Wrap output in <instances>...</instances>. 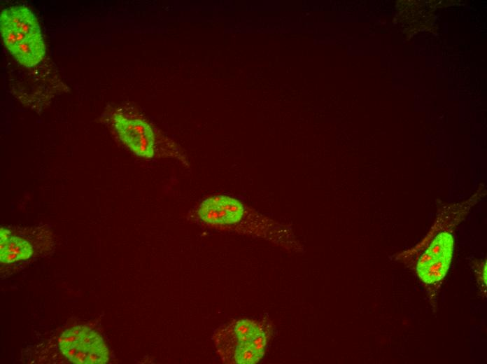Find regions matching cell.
Masks as SVG:
<instances>
[{
	"mask_svg": "<svg viewBox=\"0 0 487 364\" xmlns=\"http://www.w3.org/2000/svg\"><path fill=\"white\" fill-rule=\"evenodd\" d=\"M0 29L8 50L25 38L41 33L36 17L25 6L3 10L0 15Z\"/></svg>",
	"mask_w": 487,
	"mask_h": 364,
	"instance_id": "obj_6",
	"label": "cell"
},
{
	"mask_svg": "<svg viewBox=\"0 0 487 364\" xmlns=\"http://www.w3.org/2000/svg\"><path fill=\"white\" fill-rule=\"evenodd\" d=\"M271 333L268 321L238 319L216 330L213 340L223 362L254 364L264 356Z\"/></svg>",
	"mask_w": 487,
	"mask_h": 364,
	"instance_id": "obj_2",
	"label": "cell"
},
{
	"mask_svg": "<svg viewBox=\"0 0 487 364\" xmlns=\"http://www.w3.org/2000/svg\"><path fill=\"white\" fill-rule=\"evenodd\" d=\"M33 254L31 244L22 237L13 236L5 228L0 230V260L5 264L29 259Z\"/></svg>",
	"mask_w": 487,
	"mask_h": 364,
	"instance_id": "obj_7",
	"label": "cell"
},
{
	"mask_svg": "<svg viewBox=\"0 0 487 364\" xmlns=\"http://www.w3.org/2000/svg\"><path fill=\"white\" fill-rule=\"evenodd\" d=\"M477 269L475 270L476 273L479 274L477 277L479 278V283L482 284V288L485 289L486 288V261H482L477 264Z\"/></svg>",
	"mask_w": 487,
	"mask_h": 364,
	"instance_id": "obj_9",
	"label": "cell"
},
{
	"mask_svg": "<svg viewBox=\"0 0 487 364\" xmlns=\"http://www.w3.org/2000/svg\"><path fill=\"white\" fill-rule=\"evenodd\" d=\"M486 193L484 188L478 190L467 200L451 204L442 209L429 232L421 244L411 251H423L417 255L416 271L419 279L426 285L440 282L446 276L453 256L456 227L469 209Z\"/></svg>",
	"mask_w": 487,
	"mask_h": 364,
	"instance_id": "obj_1",
	"label": "cell"
},
{
	"mask_svg": "<svg viewBox=\"0 0 487 364\" xmlns=\"http://www.w3.org/2000/svg\"><path fill=\"white\" fill-rule=\"evenodd\" d=\"M62 354L76 364H104L109 353L101 336L94 330L76 326L64 330L59 338Z\"/></svg>",
	"mask_w": 487,
	"mask_h": 364,
	"instance_id": "obj_4",
	"label": "cell"
},
{
	"mask_svg": "<svg viewBox=\"0 0 487 364\" xmlns=\"http://www.w3.org/2000/svg\"><path fill=\"white\" fill-rule=\"evenodd\" d=\"M8 50L21 64L31 67L39 63L45 54V45L41 34L29 36Z\"/></svg>",
	"mask_w": 487,
	"mask_h": 364,
	"instance_id": "obj_8",
	"label": "cell"
},
{
	"mask_svg": "<svg viewBox=\"0 0 487 364\" xmlns=\"http://www.w3.org/2000/svg\"><path fill=\"white\" fill-rule=\"evenodd\" d=\"M111 124L122 143L136 155L145 159L174 158L189 167L181 148L171 139L159 134L139 115L118 110L112 114Z\"/></svg>",
	"mask_w": 487,
	"mask_h": 364,
	"instance_id": "obj_3",
	"label": "cell"
},
{
	"mask_svg": "<svg viewBox=\"0 0 487 364\" xmlns=\"http://www.w3.org/2000/svg\"><path fill=\"white\" fill-rule=\"evenodd\" d=\"M246 214V208L239 200L227 195L208 197L196 209L197 218L215 228L234 227L244 220Z\"/></svg>",
	"mask_w": 487,
	"mask_h": 364,
	"instance_id": "obj_5",
	"label": "cell"
}]
</instances>
